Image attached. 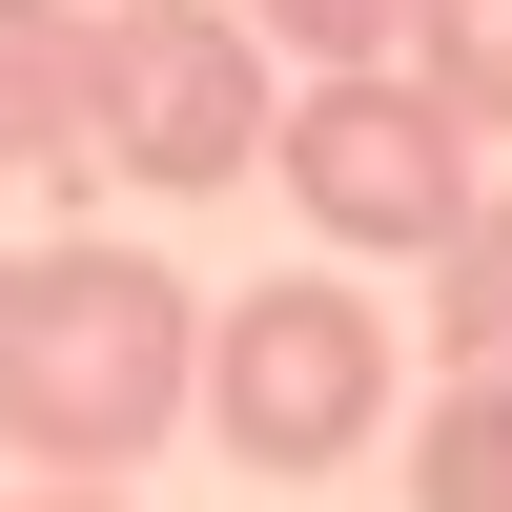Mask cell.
<instances>
[{"label": "cell", "instance_id": "cell-1", "mask_svg": "<svg viewBox=\"0 0 512 512\" xmlns=\"http://www.w3.org/2000/svg\"><path fill=\"white\" fill-rule=\"evenodd\" d=\"M205 410V308L164 246H21V287H0V431L41 451V472H103L123 451H164Z\"/></svg>", "mask_w": 512, "mask_h": 512}, {"label": "cell", "instance_id": "cell-2", "mask_svg": "<svg viewBox=\"0 0 512 512\" xmlns=\"http://www.w3.org/2000/svg\"><path fill=\"white\" fill-rule=\"evenodd\" d=\"M390 390H410V349H390V308H369L349 267H287V287H246V308H205V431L267 492L349 472V451L390 431Z\"/></svg>", "mask_w": 512, "mask_h": 512}, {"label": "cell", "instance_id": "cell-3", "mask_svg": "<svg viewBox=\"0 0 512 512\" xmlns=\"http://www.w3.org/2000/svg\"><path fill=\"white\" fill-rule=\"evenodd\" d=\"M267 164H287V205H308L328 246H410V267L492 205V185H472V123H451L410 62H308V82L267 103Z\"/></svg>", "mask_w": 512, "mask_h": 512}, {"label": "cell", "instance_id": "cell-4", "mask_svg": "<svg viewBox=\"0 0 512 512\" xmlns=\"http://www.w3.org/2000/svg\"><path fill=\"white\" fill-rule=\"evenodd\" d=\"M82 144H103L123 185H226V164H267V21H246V0H123Z\"/></svg>", "mask_w": 512, "mask_h": 512}, {"label": "cell", "instance_id": "cell-5", "mask_svg": "<svg viewBox=\"0 0 512 512\" xmlns=\"http://www.w3.org/2000/svg\"><path fill=\"white\" fill-rule=\"evenodd\" d=\"M103 123V0H0V164H62Z\"/></svg>", "mask_w": 512, "mask_h": 512}, {"label": "cell", "instance_id": "cell-6", "mask_svg": "<svg viewBox=\"0 0 512 512\" xmlns=\"http://www.w3.org/2000/svg\"><path fill=\"white\" fill-rule=\"evenodd\" d=\"M410 512H512V369H451L410 431Z\"/></svg>", "mask_w": 512, "mask_h": 512}, {"label": "cell", "instance_id": "cell-7", "mask_svg": "<svg viewBox=\"0 0 512 512\" xmlns=\"http://www.w3.org/2000/svg\"><path fill=\"white\" fill-rule=\"evenodd\" d=\"M410 82H431L472 144H512V0H410V41H390Z\"/></svg>", "mask_w": 512, "mask_h": 512}, {"label": "cell", "instance_id": "cell-8", "mask_svg": "<svg viewBox=\"0 0 512 512\" xmlns=\"http://www.w3.org/2000/svg\"><path fill=\"white\" fill-rule=\"evenodd\" d=\"M431 369H512V205L431 246Z\"/></svg>", "mask_w": 512, "mask_h": 512}, {"label": "cell", "instance_id": "cell-9", "mask_svg": "<svg viewBox=\"0 0 512 512\" xmlns=\"http://www.w3.org/2000/svg\"><path fill=\"white\" fill-rule=\"evenodd\" d=\"M246 21H267L287 62H390V41H410V0H246Z\"/></svg>", "mask_w": 512, "mask_h": 512}, {"label": "cell", "instance_id": "cell-10", "mask_svg": "<svg viewBox=\"0 0 512 512\" xmlns=\"http://www.w3.org/2000/svg\"><path fill=\"white\" fill-rule=\"evenodd\" d=\"M21 512H123V492H103V472H41V492H21Z\"/></svg>", "mask_w": 512, "mask_h": 512}, {"label": "cell", "instance_id": "cell-11", "mask_svg": "<svg viewBox=\"0 0 512 512\" xmlns=\"http://www.w3.org/2000/svg\"><path fill=\"white\" fill-rule=\"evenodd\" d=\"M103 21H123V0H103Z\"/></svg>", "mask_w": 512, "mask_h": 512}]
</instances>
